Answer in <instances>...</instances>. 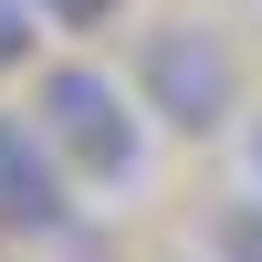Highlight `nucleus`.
<instances>
[{
    "mask_svg": "<svg viewBox=\"0 0 262 262\" xmlns=\"http://www.w3.org/2000/svg\"><path fill=\"white\" fill-rule=\"evenodd\" d=\"M32 116H42V137H53V158L74 168V179H95V189H137V179H147V126H137V105H126L116 74L53 63Z\"/></svg>",
    "mask_w": 262,
    "mask_h": 262,
    "instance_id": "nucleus-1",
    "label": "nucleus"
},
{
    "mask_svg": "<svg viewBox=\"0 0 262 262\" xmlns=\"http://www.w3.org/2000/svg\"><path fill=\"white\" fill-rule=\"evenodd\" d=\"M137 95H147L158 126L210 137V126L242 116V63H231V42L210 32V21H158V32L137 42Z\"/></svg>",
    "mask_w": 262,
    "mask_h": 262,
    "instance_id": "nucleus-2",
    "label": "nucleus"
},
{
    "mask_svg": "<svg viewBox=\"0 0 262 262\" xmlns=\"http://www.w3.org/2000/svg\"><path fill=\"white\" fill-rule=\"evenodd\" d=\"M74 221V200H63V158L53 137H42L32 116H0V231H63Z\"/></svg>",
    "mask_w": 262,
    "mask_h": 262,
    "instance_id": "nucleus-3",
    "label": "nucleus"
},
{
    "mask_svg": "<svg viewBox=\"0 0 262 262\" xmlns=\"http://www.w3.org/2000/svg\"><path fill=\"white\" fill-rule=\"evenodd\" d=\"M210 262H262V189L210 210Z\"/></svg>",
    "mask_w": 262,
    "mask_h": 262,
    "instance_id": "nucleus-4",
    "label": "nucleus"
},
{
    "mask_svg": "<svg viewBox=\"0 0 262 262\" xmlns=\"http://www.w3.org/2000/svg\"><path fill=\"white\" fill-rule=\"evenodd\" d=\"M32 0H0V74H21V63H32Z\"/></svg>",
    "mask_w": 262,
    "mask_h": 262,
    "instance_id": "nucleus-5",
    "label": "nucleus"
},
{
    "mask_svg": "<svg viewBox=\"0 0 262 262\" xmlns=\"http://www.w3.org/2000/svg\"><path fill=\"white\" fill-rule=\"evenodd\" d=\"M42 21H53V32H105V21L126 11V0H32Z\"/></svg>",
    "mask_w": 262,
    "mask_h": 262,
    "instance_id": "nucleus-6",
    "label": "nucleus"
},
{
    "mask_svg": "<svg viewBox=\"0 0 262 262\" xmlns=\"http://www.w3.org/2000/svg\"><path fill=\"white\" fill-rule=\"evenodd\" d=\"M242 158H252V189H262V116L242 126Z\"/></svg>",
    "mask_w": 262,
    "mask_h": 262,
    "instance_id": "nucleus-7",
    "label": "nucleus"
}]
</instances>
